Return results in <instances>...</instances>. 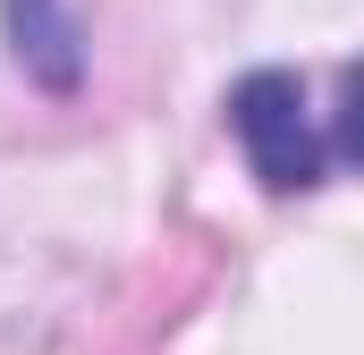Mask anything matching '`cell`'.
I'll use <instances>...</instances> for the list:
<instances>
[{
	"label": "cell",
	"instance_id": "cell-1",
	"mask_svg": "<svg viewBox=\"0 0 364 355\" xmlns=\"http://www.w3.org/2000/svg\"><path fill=\"white\" fill-rule=\"evenodd\" d=\"M229 127H237L246 161H255V178L272 195H305V186H322L339 170L331 127L314 119V93H305L296 68H246L229 85Z\"/></svg>",
	"mask_w": 364,
	"mask_h": 355
},
{
	"label": "cell",
	"instance_id": "cell-2",
	"mask_svg": "<svg viewBox=\"0 0 364 355\" xmlns=\"http://www.w3.org/2000/svg\"><path fill=\"white\" fill-rule=\"evenodd\" d=\"M0 26H9V60L43 93H77V77H85V34H77L68 0H0Z\"/></svg>",
	"mask_w": 364,
	"mask_h": 355
},
{
	"label": "cell",
	"instance_id": "cell-3",
	"mask_svg": "<svg viewBox=\"0 0 364 355\" xmlns=\"http://www.w3.org/2000/svg\"><path fill=\"white\" fill-rule=\"evenodd\" d=\"M339 170H364V68H339V119H331Z\"/></svg>",
	"mask_w": 364,
	"mask_h": 355
}]
</instances>
